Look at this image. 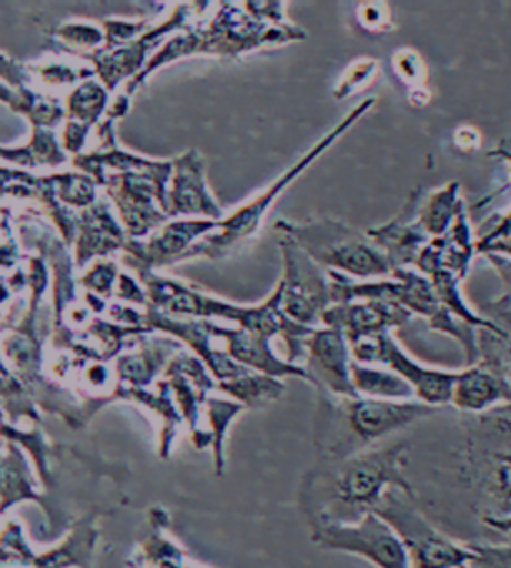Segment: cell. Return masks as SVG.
<instances>
[{"label":"cell","instance_id":"obj_7","mask_svg":"<svg viewBox=\"0 0 511 568\" xmlns=\"http://www.w3.org/2000/svg\"><path fill=\"white\" fill-rule=\"evenodd\" d=\"M278 247L282 255V277L275 284L278 304L285 320L302 327H318L325 310L332 305L330 275L312 262L298 245L280 235Z\"/></svg>","mask_w":511,"mask_h":568},{"label":"cell","instance_id":"obj_13","mask_svg":"<svg viewBox=\"0 0 511 568\" xmlns=\"http://www.w3.org/2000/svg\"><path fill=\"white\" fill-rule=\"evenodd\" d=\"M420 200H422V192L415 190L412 196L408 197L405 206L398 216L382 226L364 230L365 235L372 240V244L385 255L392 272L413 267L418 255L430 242V237L415 220Z\"/></svg>","mask_w":511,"mask_h":568},{"label":"cell","instance_id":"obj_23","mask_svg":"<svg viewBox=\"0 0 511 568\" xmlns=\"http://www.w3.org/2000/svg\"><path fill=\"white\" fill-rule=\"evenodd\" d=\"M485 320H490L492 324L498 325L502 329L503 337L492 334V332H482L483 337L490 342L493 352L498 353V357L502 359L503 367L508 375L511 373V294L502 295L493 302L483 305Z\"/></svg>","mask_w":511,"mask_h":568},{"label":"cell","instance_id":"obj_20","mask_svg":"<svg viewBox=\"0 0 511 568\" xmlns=\"http://www.w3.org/2000/svg\"><path fill=\"white\" fill-rule=\"evenodd\" d=\"M218 387L228 393L232 397V402L244 405L247 409H260L270 403L278 402L284 395L285 389L282 379L268 377V375L250 372V369L237 379L222 383Z\"/></svg>","mask_w":511,"mask_h":568},{"label":"cell","instance_id":"obj_21","mask_svg":"<svg viewBox=\"0 0 511 568\" xmlns=\"http://www.w3.org/2000/svg\"><path fill=\"white\" fill-rule=\"evenodd\" d=\"M247 407L232 399H207L208 423H210V445L214 452V469L218 477L224 475V465H227V455H224V443H227L228 427L237 419L240 413Z\"/></svg>","mask_w":511,"mask_h":568},{"label":"cell","instance_id":"obj_16","mask_svg":"<svg viewBox=\"0 0 511 568\" xmlns=\"http://www.w3.org/2000/svg\"><path fill=\"white\" fill-rule=\"evenodd\" d=\"M174 206L184 214H202V216H222V210L217 200L208 192L204 180V166L198 154L190 152L178 164L177 184H174Z\"/></svg>","mask_w":511,"mask_h":568},{"label":"cell","instance_id":"obj_5","mask_svg":"<svg viewBox=\"0 0 511 568\" xmlns=\"http://www.w3.org/2000/svg\"><path fill=\"white\" fill-rule=\"evenodd\" d=\"M463 470L488 503L485 517L511 515V405L473 415L468 422Z\"/></svg>","mask_w":511,"mask_h":568},{"label":"cell","instance_id":"obj_19","mask_svg":"<svg viewBox=\"0 0 511 568\" xmlns=\"http://www.w3.org/2000/svg\"><path fill=\"white\" fill-rule=\"evenodd\" d=\"M350 373H352V385L360 397L380 399V402H412L415 399L412 387L390 369L352 362Z\"/></svg>","mask_w":511,"mask_h":568},{"label":"cell","instance_id":"obj_30","mask_svg":"<svg viewBox=\"0 0 511 568\" xmlns=\"http://www.w3.org/2000/svg\"><path fill=\"white\" fill-rule=\"evenodd\" d=\"M482 523L488 529L495 530V532L511 535V515H505V517H483Z\"/></svg>","mask_w":511,"mask_h":568},{"label":"cell","instance_id":"obj_3","mask_svg":"<svg viewBox=\"0 0 511 568\" xmlns=\"http://www.w3.org/2000/svg\"><path fill=\"white\" fill-rule=\"evenodd\" d=\"M275 232L285 235L325 272L348 275L355 282L383 280L392 275L385 255L372 240L334 217H310L305 222L278 220Z\"/></svg>","mask_w":511,"mask_h":568},{"label":"cell","instance_id":"obj_28","mask_svg":"<svg viewBox=\"0 0 511 568\" xmlns=\"http://www.w3.org/2000/svg\"><path fill=\"white\" fill-rule=\"evenodd\" d=\"M453 144L460 148L462 152H473L482 146V136L475 128L462 126L453 132Z\"/></svg>","mask_w":511,"mask_h":568},{"label":"cell","instance_id":"obj_18","mask_svg":"<svg viewBox=\"0 0 511 568\" xmlns=\"http://www.w3.org/2000/svg\"><path fill=\"white\" fill-rule=\"evenodd\" d=\"M460 192H462L460 182H448L445 186L433 190L420 200L415 220L430 240L442 237L452 227L453 220L460 214V210L465 206Z\"/></svg>","mask_w":511,"mask_h":568},{"label":"cell","instance_id":"obj_12","mask_svg":"<svg viewBox=\"0 0 511 568\" xmlns=\"http://www.w3.org/2000/svg\"><path fill=\"white\" fill-rule=\"evenodd\" d=\"M412 314L392 302L383 300H354L348 304L330 305L322 315V327H332L344 334L350 343L380 334H392L410 324Z\"/></svg>","mask_w":511,"mask_h":568},{"label":"cell","instance_id":"obj_14","mask_svg":"<svg viewBox=\"0 0 511 568\" xmlns=\"http://www.w3.org/2000/svg\"><path fill=\"white\" fill-rule=\"evenodd\" d=\"M475 254V237L468 220V210L463 206L453 220L452 227L442 237H433L425 244L413 264V270L422 275H428L433 270H442L458 275L463 282L472 270Z\"/></svg>","mask_w":511,"mask_h":568},{"label":"cell","instance_id":"obj_17","mask_svg":"<svg viewBox=\"0 0 511 568\" xmlns=\"http://www.w3.org/2000/svg\"><path fill=\"white\" fill-rule=\"evenodd\" d=\"M97 540L99 529L94 519H82L60 545L42 555H30L27 565L32 568H89Z\"/></svg>","mask_w":511,"mask_h":568},{"label":"cell","instance_id":"obj_1","mask_svg":"<svg viewBox=\"0 0 511 568\" xmlns=\"http://www.w3.org/2000/svg\"><path fill=\"white\" fill-rule=\"evenodd\" d=\"M408 453L410 443L395 442L370 447L345 459L318 460L298 487V507L308 527L355 523L365 513H374L390 489L415 495L403 473Z\"/></svg>","mask_w":511,"mask_h":568},{"label":"cell","instance_id":"obj_6","mask_svg":"<svg viewBox=\"0 0 511 568\" xmlns=\"http://www.w3.org/2000/svg\"><path fill=\"white\" fill-rule=\"evenodd\" d=\"M402 540L412 568H470L475 552L472 545L448 539L423 517L415 495L390 489L374 509Z\"/></svg>","mask_w":511,"mask_h":568},{"label":"cell","instance_id":"obj_22","mask_svg":"<svg viewBox=\"0 0 511 568\" xmlns=\"http://www.w3.org/2000/svg\"><path fill=\"white\" fill-rule=\"evenodd\" d=\"M39 500L30 485L27 465L17 460L12 455L7 460H0V513L12 507L20 500Z\"/></svg>","mask_w":511,"mask_h":568},{"label":"cell","instance_id":"obj_4","mask_svg":"<svg viewBox=\"0 0 511 568\" xmlns=\"http://www.w3.org/2000/svg\"><path fill=\"white\" fill-rule=\"evenodd\" d=\"M375 99H365L348 112L344 120H340L328 134L320 138L314 146L305 152L304 156L295 162L294 166L288 168L282 176L275 178L264 192H260L258 196L248 200L247 204L234 210L230 216L218 222V234L208 235L197 250H192V254L208 255V257H222L230 254L232 250H237L240 245L247 244L254 237L260 227L264 224L268 212L272 210L275 200L284 194L288 187L294 184L298 178L304 174L308 168L314 166L320 158L324 156L330 148L334 146L340 138L345 136L352 128L362 120V118L374 109Z\"/></svg>","mask_w":511,"mask_h":568},{"label":"cell","instance_id":"obj_8","mask_svg":"<svg viewBox=\"0 0 511 568\" xmlns=\"http://www.w3.org/2000/svg\"><path fill=\"white\" fill-rule=\"evenodd\" d=\"M315 547L355 555L375 568H412L402 540L375 513L355 523H325L310 529Z\"/></svg>","mask_w":511,"mask_h":568},{"label":"cell","instance_id":"obj_25","mask_svg":"<svg viewBox=\"0 0 511 568\" xmlns=\"http://www.w3.org/2000/svg\"><path fill=\"white\" fill-rule=\"evenodd\" d=\"M392 67L395 70V77L402 80L403 84L410 90L425 89V79H428V69L422 57L415 50L402 49L393 54Z\"/></svg>","mask_w":511,"mask_h":568},{"label":"cell","instance_id":"obj_26","mask_svg":"<svg viewBox=\"0 0 511 568\" xmlns=\"http://www.w3.org/2000/svg\"><path fill=\"white\" fill-rule=\"evenodd\" d=\"M355 19L362 29L372 34H383L393 29L392 10L383 2H365L355 9Z\"/></svg>","mask_w":511,"mask_h":568},{"label":"cell","instance_id":"obj_11","mask_svg":"<svg viewBox=\"0 0 511 568\" xmlns=\"http://www.w3.org/2000/svg\"><path fill=\"white\" fill-rule=\"evenodd\" d=\"M352 352L342 332L315 327L304 343V372L315 389L340 399L358 397L352 385Z\"/></svg>","mask_w":511,"mask_h":568},{"label":"cell","instance_id":"obj_27","mask_svg":"<svg viewBox=\"0 0 511 568\" xmlns=\"http://www.w3.org/2000/svg\"><path fill=\"white\" fill-rule=\"evenodd\" d=\"M472 547L475 559H473L470 568H511V542H505V545H472Z\"/></svg>","mask_w":511,"mask_h":568},{"label":"cell","instance_id":"obj_31","mask_svg":"<svg viewBox=\"0 0 511 568\" xmlns=\"http://www.w3.org/2000/svg\"><path fill=\"white\" fill-rule=\"evenodd\" d=\"M498 148H503V150H510L511 152V134L510 136L502 138V142L498 144Z\"/></svg>","mask_w":511,"mask_h":568},{"label":"cell","instance_id":"obj_2","mask_svg":"<svg viewBox=\"0 0 511 568\" xmlns=\"http://www.w3.org/2000/svg\"><path fill=\"white\" fill-rule=\"evenodd\" d=\"M433 413L435 407L420 402H380L360 395L340 399L320 393L314 433L318 460L352 457Z\"/></svg>","mask_w":511,"mask_h":568},{"label":"cell","instance_id":"obj_9","mask_svg":"<svg viewBox=\"0 0 511 568\" xmlns=\"http://www.w3.org/2000/svg\"><path fill=\"white\" fill-rule=\"evenodd\" d=\"M350 352L355 363L385 365L390 372L400 375L412 387L413 397L435 409H442L452 402L455 372L433 369L415 362L412 355L403 352L392 334H380L350 343Z\"/></svg>","mask_w":511,"mask_h":568},{"label":"cell","instance_id":"obj_10","mask_svg":"<svg viewBox=\"0 0 511 568\" xmlns=\"http://www.w3.org/2000/svg\"><path fill=\"white\" fill-rule=\"evenodd\" d=\"M478 337L480 362L468 365L462 372H455L450 402L458 412L468 415H480L502 405H511L510 375L482 332H478Z\"/></svg>","mask_w":511,"mask_h":568},{"label":"cell","instance_id":"obj_29","mask_svg":"<svg viewBox=\"0 0 511 568\" xmlns=\"http://www.w3.org/2000/svg\"><path fill=\"white\" fill-rule=\"evenodd\" d=\"M488 262L495 270V274L502 277L503 284L508 285L511 292V260L502 257V255H488Z\"/></svg>","mask_w":511,"mask_h":568},{"label":"cell","instance_id":"obj_24","mask_svg":"<svg viewBox=\"0 0 511 568\" xmlns=\"http://www.w3.org/2000/svg\"><path fill=\"white\" fill-rule=\"evenodd\" d=\"M380 70V62L375 59H360L352 62L344 70L342 79L338 80L334 89L335 100H345L358 94L360 90H364L368 84L374 82Z\"/></svg>","mask_w":511,"mask_h":568},{"label":"cell","instance_id":"obj_15","mask_svg":"<svg viewBox=\"0 0 511 568\" xmlns=\"http://www.w3.org/2000/svg\"><path fill=\"white\" fill-rule=\"evenodd\" d=\"M210 334L212 337L224 339L228 355L252 372L262 373L275 379L298 377L308 382L304 367L280 359L272 349L270 339H265L262 335L252 334L242 327H218L214 324H210Z\"/></svg>","mask_w":511,"mask_h":568}]
</instances>
